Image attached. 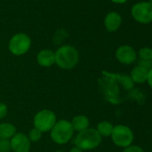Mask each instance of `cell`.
Listing matches in <instances>:
<instances>
[{
	"mask_svg": "<svg viewBox=\"0 0 152 152\" xmlns=\"http://www.w3.org/2000/svg\"><path fill=\"white\" fill-rule=\"evenodd\" d=\"M98 85L99 91L105 100L113 105H118L121 103V86L114 78L112 72L102 71L101 76L98 79Z\"/></svg>",
	"mask_w": 152,
	"mask_h": 152,
	"instance_id": "obj_1",
	"label": "cell"
},
{
	"mask_svg": "<svg viewBox=\"0 0 152 152\" xmlns=\"http://www.w3.org/2000/svg\"><path fill=\"white\" fill-rule=\"evenodd\" d=\"M56 64L63 70L73 69L78 64L80 54L77 48L72 45H62L56 51Z\"/></svg>",
	"mask_w": 152,
	"mask_h": 152,
	"instance_id": "obj_2",
	"label": "cell"
},
{
	"mask_svg": "<svg viewBox=\"0 0 152 152\" xmlns=\"http://www.w3.org/2000/svg\"><path fill=\"white\" fill-rule=\"evenodd\" d=\"M102 141V137L99 134L96 128H88L81 132H78L74 137L73 144L75 147L83 151H89L97 148Z\"/></svg>",
	"mask_w": 152,
	"mask_h": 152,
	"instance_id": "obj_3",
	"label": "cell"
},
{
	"mask_svg": "<svg viewBox=\"0 0 152 152\" xmlns=\"http://www.w3.org/2000/svg\"><path fill=\"white\" fill-rule=\"evenodd\" d=\"M49 132L52 141L58 145L67 144L72 140L74 135L72 124L66 119L57 120Z\"/></svg>",
	"mask_w": 152,
	"mask_h": 152,
	"instance_id": "obj_4",
	"label": "cell"
},
{
	"mask_svg": "<svg viewBox=\"0 0 152 152\" xmlns=\"http://www.w3.org/2000/svg\"><path fill=\"white\" fill-rule=\"evenodd\" d=\"M57 121L56 115L54 111L44 108L37 112L33 117V127L41 132H48Z\"/></svg>",
	"mask_w": 152,
	"mask_h": 152,
	"instance_id": "obj_5",
	"label": "cell"
},
{
	"mask_svg": "<svg viewBox=\"0 0 152 152\" xmlns=\"http://www.w3.org/2000/svg\"><path fill=\"white\" fill-rule=\"evenodd\" d=\"M113 143L119 148H125L132 145L134 140L133 132L130 127L124 124H117L114 126L112 134L110 136Z\"/></svg>",
	"mask_w": 152,
	"mask_h": 152,
	"instance_id": "obj_6",
	"label": "cell"
},
{
	"mask_svg": "<svg viewBox=\"0 0 152 152\" xmlns=\"http://www.w3.org/2000/svg\"><path fill=\"white\" fill-rule=\"evenodd\" d=\"M31 47V39L26 33L19 32L15 34L9 40L8 49L15 56H22L27 54Z\"/></svg>",
	"mask_w": 152,
	"mask_h": 152,
	"instance_id": "obj_7",
	"label": "cell"
},
{
	"mask_svg": "<svg viewBox=\"0 0 152 152\" xmlns=\"http://www.w3.org/2000/svg\"><path fill=\"white\" fill-rule=\"evenodd\" d=\"M133 19L143 24L152 22V4L148 2H140L135 4L132 8Z\"/></svg>",
	"mask_w": 152,
	"mask_h": 152,
	"instance_id": "obj_8",
	"label": "cell"
},
{
	"mask_svg": "<svg viewBox=\"0 0 152 152\" xmlns=\"http://www.w3.org/2000/svg\"><path fill=\"white\" fill-rule=\"evenodd\" d=\"M137 53L134 48L129 45L120 46L115 51V58L123 64H132L137 61Z\"/></svg>",
	"mask_w": 152,
	"mask_h": 152,
	"instance_id": "obj_9",
	"label": "cell"
},
{
	"mask_svg": "<svg viewBox=\"0 0 152 152\" xmlns=\"http://www.w3.org/2000/svg\"><path fill=\"white\" fill-rule=\"evenodd\" d=\"M10 145L13 152H30L31 148V142L23 132H16L10 140Z\"/></svg>",
	"mask_w": 152,
	"mask_h": 152,
	"instance_id": "obj_10",
	"label": "cell"
},
{
	"mask_svg": "<svg viewBox=\"0 0 152 152\" xmlns=\"http://www.w3.org/2000/svg\"><path fill=\"white\" fill-rule=\"evenodd\" d=\"M36 60L39 66L43 68H49L56 64L55 52L51 49H42L37 54Z\"/></svg>",
	"mask_w": 152,
	"mask_h": 152,
	"instance_id": "obj_11",
	"label": "cell"
},
{
	"mask_svg": "<svg viewBox=\"0 0 152 152\" xmlns=\"http://www.w3.org/2000/svg\"><path fill=\"white\" fill-rule=\"evenodd\" d=\"M104 24L107 31L115 32L120 28L122 24V17L116 12H110L105 17Z\"/></svg>",
	"mask_w": 152,
	"mask_h": 152,
	"instance_id": "obj_12",
	"label": "cell"
},
{
	"mask_svg": "<svg viewBox=\"0 0 152 152\" xmlns=\"http://www.w3.org/2000/svg\"><path fill=\"white\" fill-rule=\"evenodd\" d=\"M73 131L76 132H81L88 128H90V119L84 115H76L70 121Z\"/></svg>",
	"mask_w": 152,
	"mask_h": 152,
	"instance_id": "obj_13",
	"label": "cell"
},
{
	"mask_svg": "<svg viewBox=\"0 0 152 152\" xmlns=\"http://www.w3.org/2000/svg\"><path fill=\"white\" fill-rule=\"evenodd\" d=\"M148 73V70H146L139 65H136L132 69V71L130 72V77L134 84L135 83L142 84V83H147Z\"/></svg>",
	"mask_w": 152,
	"mask_h": 152,
	"instance_id": "obj_14",
	"label": "cell"
},
{
	"mask_svg": "<svg viewBox=\"0 0 152 152\" xmlns=\"http://www.w3.org/2000/svg\"><path fill=\"white\" fill-rule=\"evenodd\" d=\"M16 132L17 128L14 124L8 122H4L0 124V139L10 140Z\"/></svg>",
	"mask_w": 152,
	"mask_h": 152,
	"instance_id": "obj_15",
	"label": "cell"
},
{
	"mask_svg": "<svg viewBox=\"0 0 152 152\" xmlns=\"http://www.w3.org/2000/svg\"><path fill=\"white\" fill-rule=\"evenodd\" d=\"M112 75L114 76V78L117 81V83L120 84V86L123 89L126 91H130L133 88L134 83H132L130 75H126L119 72H112Z\"/></svg>",
	"mask_w": 152,
	"mask_h": 152,
	"instance_id": "obj_16",
	"label": "cell"
},
{
	"mask_svg": "<svg viewBox=\"0 0 152 152\" xmlns=\"http://www.w3.org/2000/svg\"><path fill=\"white\" fill-rule=\"evenodd\" d=\"M114 126L115 125H113V124L111 122L104 120V121H101V122H99L98 124V125L96 127V130L102 138L103 137L107 138V137L111 136Z\"/></svg>",
	"mask_w": 152,
	"mask_h": 152,
	"instance_id": "obj_17",
	"label": "cell"
},
{
	"mask_svg": "<svg viewBox=\"0 0 152 152\" xmlns=\"http://www.w3.org/2000/svg\"><path fill=\"white\" fill-rule=\"evenodd\" d=\"M42 134H43V132H41L39 130H38V129L32 127V128L29 131V132L27 133V137L29 138V140H30V141H31V143H32V142H38V141H39V140H41Z\"/></svg>",
	"mask_w": 152,
	"mask_h": 152,
	"instance_id": "obj_18",
	"label": "cell"
},
{
	"mask_svg": "<svg viewBox=\"0 0 152 152\" xmlns=\"http://www.w3.org/2000/svg\"><path fill=\"white\" fill-rule=\"evenodd\" d=\"M137 56H139V59L151 60V48L147 47L142 48L139 50Z\"/></svg>",
	"mask_w": 152,
	"mask_h": 152,
	"instance_id": "obj_19",
	"label": "cell"
},
{
	"mask_svg": "<svg viewBox=\"0 0 152 152\" xmlns=\"http://www.w3.org/2000/svg\"><path fill=\"white\" fill-rule=\"evenodd\" d=\"M11 145L9 140L0 139V152H11Z\"/></svg>",
	"mask_w": 152,
	"mask_h": 152,
	"instance_id": "obj_20",
	"label": "cell"
},
{
	"mask_svg": "<svg viewBox=\"0 0 152 152\" xmlns=\"http://www.w3.org/2000/svg\"><path fill=\"white\" fill-rule=\"evenodd\" d=\"M137 65L149 71L152 68V61L151 60H146V59H139Z\"/></svg>",
	"mask_w": 152,
	"mask_h": 152,
	"instance_id": "obj_21",
	"label": "cell"
},
{
	"mask_svg": "<svg viewBox=\"0 0 152 152\" xmlns=\"http://www.w3.org/2000/svg\"><path fill=\"white\" fill-rule=\"evenodd\" d=\"M67 32L64 31H56V33L55 34V37H54V42L56 45H59L66 37H62V35H64L66 34Z\"/></svg>",
	"mask_w": 152,
	"mask_h": 152,
	"instance_id": "obj_22",
	"label": "cell"
},
{
	"mask_svg": "<svg viewBox=\"0 0 152 152\" xmlns=\"http://www.w3.org/2000/svg\"><path fill=\"white\" fill-rule=\"evenodd\" d=\"M8 114V107L6 103L0 102V120L7 117Z\"/></svg>",
	"mask_w": 152,
	"mask_h": 152,
	"instance_id": "obj_23",
	"label": "cell"
},
{
	"mask_svg": "<svg viewBox=\"0 0 152 152\" xmlns=\"http://www.w3.org/2000/svg\"><path fill=\"white\" fill-rule=\"evenodd\" d=\"M123 152H145L142 148L137 145H131L125 148H124Z\"/></svg>",
	"mask_w": 152,
	"mask_h": 152,
	"instance_id": "obj_24",
	"label": "cell"
},
{
	"mask_svg": "<svg viewBox=\"0 0 152 152\" xmlns=\"http://www.w3.org/2000/svg\"><path fill=\"white\" fill-rule=\"evenodd\" d=\"M147 83L148 84V86L150 87V89L152 90V68L148 71V79H147Z\"/></svg>",
	"mask_w": 152,
	"mask_h": 152,
	"instance_id": "obj_25",
	"label": "cell"
},
{
	"mask_svg": "<svg viewBox=\"0 0 152 152\" xmlns=\"http://www.w3.org/2000/svg\"><path fill=\"white\" fill-rule=\"evenodd\" d=\"M69 152H85V151L82 150L81 148H77V147L73 146V147L70 149V151H69Z\"/></svg>",
	"mask_w": 152,
	"mask_h": 152,
	"instance_id": "obj_26",
	"label": "cell"
},
{
	"mask_svg": "<svg viewBox=\"0 0 152 152\" xmlns=\"http://www.w3.org/2000/svg\"><path fill=\"white\" fill-rule=\"evenodd\" d=\"M111 1L115 3V4H124L126 1H128V0H111Z\"/></svg>",
	"mask_w": 152,
	"mask_h": 152,
	"instance_id": "obj_27",
	"label": "cell"
},
{
	"mask_svg": "<svg viewBox=\"0 0 152 152\" xmlns=\"http://www.w3.org/2000/svg\"><path fill=\"white\" fill-rule=\"evenodd\" d=\"M54 152H64V151H62V150H56V151H54Z\"/></svg>",
	"mask_w": 152,
	"mask_h": 152,
	"instance_id": "obj_28",
	"label": "cell"
},
{
	"mask_svg": "<svg viewBox=\"0 0 152 152\" xmlns=\"http://www.w3.org/2000/svg\"><path fill=\"white\" fill-rule=\"evenodd\" d=\"M148 3H150V4H152V0H148Z\"/></svg>",
	"mask_w": 152,
	"mask_h": 152,
	"instance_id": "obj_29",
	"label": "cell"
},
{
	"mask_svg": "<svg viewBox=\"0 0 152 152\" xmlns=\"http://www.w3.org/2000/svg\"><path fill=\"white\" fill-rule=\"evenodd\" d=\"M151 61H152V48H151Z\"/></svg>",
	"mask_w": 152,
	"mask_h": 152,
	"instance_id": "obj_30",
	"label": "cell"
}]
</instances>
